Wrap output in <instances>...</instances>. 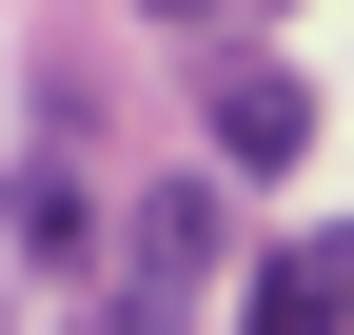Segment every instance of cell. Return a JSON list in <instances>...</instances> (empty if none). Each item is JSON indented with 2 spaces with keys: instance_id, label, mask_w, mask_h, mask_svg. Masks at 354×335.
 <instances>
[{
  "instance_id": "cell-3",
  "label": "cell",
  "mask_w": 354,
  "mask_h": 335,
  "mask_svg": "<svg viewBox=\"0 0 354 335\" xmlns=\"http://www.w3.org/2000/svg\"><path fill=\"white\" fill-rule=\"evenodd\" d=\"M236 335H354V237H295L276 276H256V316Z\"/></svg>"
},
{
  "instance_id": "cell-2",
  "label": "cell",
  "mask_w": 354,
  "mask_h": 335,
  "mask_svg": "<svg viewBox=\"0 0 354 335\" xmlns=\"http://www.w3.org/2000/svg\"><path fill=\"white\" fill-rule=\"evenodd\" d=\"M197 138H216V178H295V138H315V99H295V60H256V39H216V79H197Z\"/></svg>"
},
{
  "instance_id": "cell-1",
  "label": "cell",
  "mask_w": 354,
  "mask_h": 335,
  "mask_svg": "<svg viewBox=\"0 0 354 335\" xmlns=\"http://www.w3.org/2000/svg\"><path fill=\"white\" fill-rule=\"evenodd\" d=\"M197 276H216V178H158L138 217H118V296L79 335H197Z\"/></svg>"
},
{
  "instance_id": "cell-5",
  "label": "cell",
  "mask_w": 354,
  "mask_h": 335,
  "mask_svg": "<svg viewBox=\"0 0 354 335\" xmlns=\"http://www.w3.org/2000/svg\"><path fill=\"white\" fill-rule=\"evenodd\" d=\"M256 20H276V0H256Z\"/></svg>"
},
{
  "instance_id": "cell-4",
  "label": "cell",
  "mask_w": 354,
  "mask_h": 335,
  "mask_svg": "<svg viewBox=\"0 0 354 335\" xmlns=\"http://www.w3.org/2000/svg\"><path fill=\"white\" fill-rule=\"evenodd\" d=\"M20 257H39V276H79V257H99V197L59 178V138L20 158Z\"/></svg>"
}]
</instances>
